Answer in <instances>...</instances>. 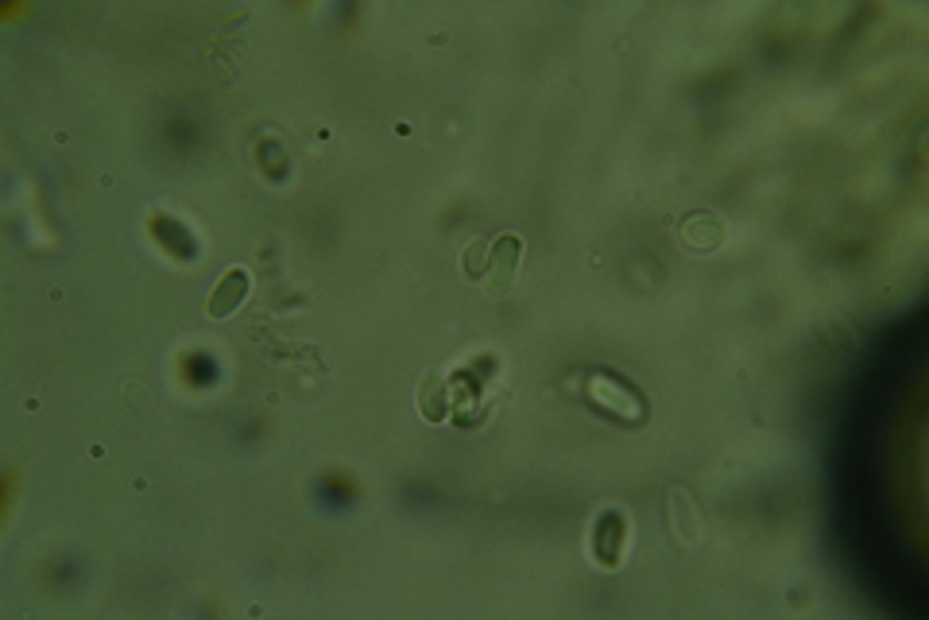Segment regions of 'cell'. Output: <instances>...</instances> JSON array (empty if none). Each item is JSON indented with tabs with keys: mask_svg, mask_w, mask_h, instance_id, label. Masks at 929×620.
Masks as SVG:
<instances>
[{
	"mask_svg": "<svg viewBox=\"0 0 929 620\" xmlns=\"http://www.w3.org/2000/svg\"><path fill=\"white\" fill-rule=\"evenodd\" d=\"M592 543H597V559L605 562V567H616V559H620V551H623V516L608 512L605 520H600Z\"/></svg>",
	"mask_w": 929,
	"mask_h": 620,
	"instance_id": "4",
	"label": "cell"
},
{
	"mask_svg": "<svg viewBox=\"0 0 929 620\" xmlns=\"http://www.w3.org/2000/svg\"><path fill=\"white\" fill-rule=\"evenodd\" d=\"M248 291H252V276H248L244 268H229L226 280H218V288H213L210 303H206V314L229 318L232 310H240V303L248 299Z\"/></svg>",
	"mask_w": 929,
	"mask_h": 620,
	"instance_id": "3",
	"label": "cell"
},
{
	"mask_svg": "<svg viewBox=\"0 0 929 620\" xmlns=\"http://www.w3.org/2000/svg\"><path fill=\"white\" fill-rule=\"evenodd\" d=\"M519 257H523V241H519L516 233H503L500 241L492 244V252H488V283H492L496 296L511 291V283H516Z\"/></svg>",
	"mask_w": 929,
	"mask_h": 620,
	"instance_id": "2",
	"label": "cell"
},
{
	"mask_svg": "<svg viewBox=\"0 0 929 620\" xmlns=\"http://www.w3.org/2000/svg\"><path fill=\"white\" fill-rule=\"evenodd\" d=\"M585 400H589L600 416L616 419V423L636 427V423H643L647 419L643 392H639L631 380L616 377V372H592V377L585 380Z\"/></svg>",
	"mask_w": 929,
	"mask_h": 620,
	"instance_id": "1",
	"label": "cell"
}]
</instances>
